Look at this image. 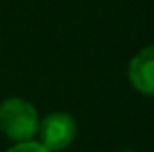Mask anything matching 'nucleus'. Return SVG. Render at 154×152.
Segmentation results:
<instances>
[{
  "mask_svg": "<svg viewBox=\"0 0 154 152\" xmlns=\"http://www.w3.org/2000/svg\"><path fill=\"white\" fill-rule=\"evenodd\" d=\"M39 127L37 109L22 98H8L0 103V131L14 142L33 141Z\"/></svg>",
  "mask_w": 154,
  "mask_h": 152,
  "instance_id": "nucleus-1",
  "label": "nucleus"
},
{
  "mask_svg": "<svg viewBox=\"0 0 154 152\" xmlns=\"http://www.w3.org/2000/svg\"><path fill=\"white\" fill-rule=\"evenodd\" d=\"M76 131H78L76 119L68 113H63V111L45 115L43 119H39L37 127L39 142L49 152H59L70 146L76 138Z\"/></svg>",
  "mask_w": 154,
  "mask_h": 152,
  "instance_id": "nucleus-2",
  "label": "nucleus"
},
{
  "mask_svg": "<svg viewBox=\"0 0 154 152\" xmlns=\"http://www.w3.org/2000/svg\"><path fill=\"white\" fill-rule=\"evenodd\" d=\"M129 82L140 94L154 96V45H146L131 59Z\"/></svg>",
  "mask_w": 154,
  "mask_h": 152,
  "instance_id": "nucleus-3",
  "label": "nucleus"
},
{
  "mask_svg": "<svg viewBox=\"0 0 154 152\" xmlns=\"http://www.w3.org/2000/svg\"><path fill=\"white\" fill-rule=\"evenodd\" d=\"M6 152H49V150L37 141H26V142H16Z\"/></svg>",
  "mask_w": 154,
  "mask_h": 152,
  "instance_id": "nucleus-4",
  "label": "nucleus"
},
{
  "mask_svg": "<svg viewBox=\"0 0 154 152\" xmlns=\"http://www.w3.org/2000/svg\"><path fill=\"white\" fill-rule=\"evenodd\" d=\"M121 152H133V150H121Z\"/></svg>",
  "mask_w": 154,
  "mask_h": 152,
  "instance_id": "nucleus-5",
  "label": "nucleus"
}]
</instances>
